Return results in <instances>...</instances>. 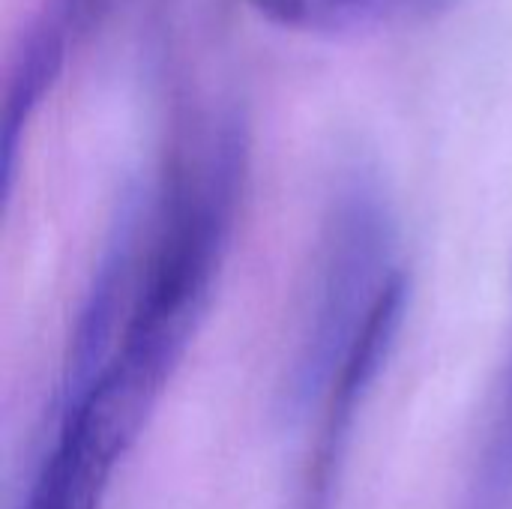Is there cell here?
Instances as JSON below:
<instances>
[{
    "mask_svg": "<svg viewBox=\"0 0 512 509\" xmlns=\"http://www.w3.org/2000/svg\"><path fill=\"white\" fill-rule=\"evenodd\" d=\"M399 219L372 165L354 162L336 177L297 315L285 375V414H318L381 300L405 273L396 264Z\"/></svg>",
    "mask_w": 512,
    "mask_h": 509,
    "instance_id": "2",
    "label": "cell"
},
{
    "mask_svg": "<svg viewBox=\"0 0 512 509\" xmlns=\"http://www.w3.org/2000/svg\"><path fill=\"white\" fill-rule=\"evenodd\" d=\"M108 0H42L24 36L15 45L0 117V195L3 204L12 198L15 165L24 141V129L36 114L45 93L63 72L66 54L81 39L96 18L105 12Z\"/></svg>",
    "mask_w": 512,
    "mask_h": 509,
    "instance_id": "4",
    "label": "cell"
},
{
    "mask_svg": "<svg viewBox=\"0 0 512 509\" xmlns=\"http://www.w3.org/2000/svg\"><path fill=\"white\" fill-rule=\"evenodd\" d=\"M453 0H249V6L297 33L357 36L393 27H408L441 15Z\"/></svg>",
    "mask_w": 512,
    "mask_h": 509,
    "instance_id": "5",
    "label": "cell"
},
{
    "mask_svg": "<svg viewBox=\"0 0 512 509\" xmlns=\"http://www.w3.org/2000/svg\"><path fill=\"white\" fill-rule=\"evenodd\" d=\"M249 174V132L219 111L183 138L147 192L144 243L132 303L108 369L159 402L177 375L225 270Z\"/></svg>",
    "mask_w": 512,
    "mask_h": 509,
    "instance_id": "1",
    "label": "cell"
},
{
    "mask_svg": "<svg viewBox=\"0 0 512 509\" xmlns=\"http://www.w3.org/2000/svg\"><path fill=\"white\" fill-rule=\"evenodd\" d=\"M459 509H512V363L483 420Z\"/></svg>",
    "mask_w": 512,
    "mask_h": 509,
    "instance_id": "6",
    "label": "cell"
},
{
    "mask_svg": "<svg viewBox=\"0 0 512 509\" xmlns=\"http://www.w3.org/2000/svg\"><path fill=\"white\" fill-rule=\"evenodd\" d=\"M408 297H411V282L408 276H402L381 300L354 354L348 357L342 375L336 378L333 390L318 408V435L303 471V486L294 509H336L357 420L399 342L408 315Z\"/></svg>",
    "mask_w": 512,
    "mask_h": 509,
    "instance_id": "3",
    "label": "cell"
}]
</instances>
